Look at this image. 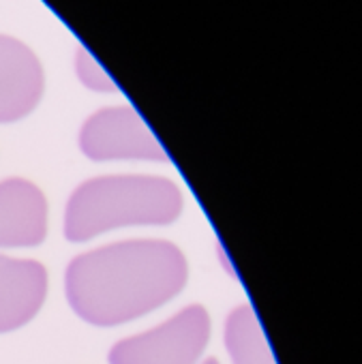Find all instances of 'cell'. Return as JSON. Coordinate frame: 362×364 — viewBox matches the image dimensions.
<instances>
[{"mask_svg":"<svg viewBox=\"0 0 362 364\" xmlns=\"http://www.w3.org/2000/svg\"><path fill=\"white\" fill-rule=\"evenodd\" d=\"M187 279V257L174 242L122 240L73 257L65 291L80 319L112 328L167 304Z\"/></svg>","mask_w":362,"mask_h":364,"instance_id":"cell-1","label":"cell"},{"mask_svg":"<svg viewBox=\"0 0 362 364\" xmlns=\"http://www.w3.org/2000/svg\"><path fill=\"white\" fill-rule=\"evenodd\" d=\"M183 191L161 176H99L71 193L65 210V238L86 242L135 225H169L183 215Z\"/></svg>","mask_w":362,"mask_h":364,"instance_id":"cell-2","label":"cell"},{"mask_svg":"<svg viewBox=\"0 0 362 364\" xmlns=\"http://www.w3.org/2000/svg\"><path fill=\"white\" fill-rule=\"evenodd\" d=\"M211 341V315L202 304H189L167 321L118 341L110 364H198Z\"/></svg>","mask_w":362,"mask_h":364,"instance_id":"cell-3","label":"cell"},{"mask_svg":"<svg viewBox=\"0 0 362 364\" xmlns=\"http://www.w3.org/2000/svg\"><path fill=\"white\" fill-rule=\"evenodd\" d=\"M80 150L97 163L103 161H150L169 163L165 148L129 107H105L92 114L80 131Z\"/></svg>","mask_w":362,"mask_h":364,"instance_id":"cell-4","label":"cell"},{"mask_svg":"<svg viewBox=\"0 0 362 364\" xmlns=\"http://www.w3.org/2000/svg\"><path fill=\"white\" fill-rule=\"evenodd\" d=\"M48 236V200L35 182H0V249L39 247Z\"/></svg>","mask_w":362,"mask_h":364,"instance_id":"cell-5","label":"cell"},{"mask_svg":"<svg viewBox=\"0 0 362 364\" xmlns=\"http://www.w3.org/2000/svg\"><path fill=\"white\" fill-rule=\"evenodd\" d=\"M43 95V69L18 39L0 35V124L28 116Z\"/></svg>","mask_w":362,"mask_h":364,"instance_id":"cell-6","label":"cell"},{"mask_svg":"<svg viewBox=\"0 0 362 364\" xmlns=\"http://www.w3.org/2000/svg\"><path fill=\"white\" fill-rule=\"evenodd\" d=\"M48 270L35 259L0 255V334L37 317L48 298Z\"/></svg>","mask_w":362,"mask_h":364,"instance_id":"cell-7","label":"cell"},{"mask_svg":"<svg viewBox=\"0 0 362 364\" xmlns=\"http://www.w3.org/2000/svg\"><path fill=\"white\" fill-rule=\"evenodd\" d=\"M225 347L232 364H277L251 304L232 309L225 319Z\"/></svg>","mask_w":362,"mask_h":364,"instance_id":"cell-8","label":"cell"},{"mask_svg":"<svg viewBox=\"0 0 362 364\" xmlns=\"http://www.w3.org/2000/svg\"><path fill=\"white\" fill-rule=\"evenodd\" d=\"M78 75H80V80L88 86V88H92V90H105V92H112V90H116V86H114V82L90 60V58H86V56H82L80 60H78Z\"/></svg>","mask_w":362,"mask_h":364,"instance_id":"cell-9","label":"cell"},{"mask_svg":"<svg viewBox=\"0 0 362 364\" xmlns=\"http://www.w3.org/2000/svg\"><path fill=\"white\" fill-rule=\"evenodd\" d=\"M202 364H219V360H215V358H208V360H204Z\"/></svg>","mask_w":362,"mask_h":364,"instance_id":"cell-10","label":"cell"}]
</instances>
